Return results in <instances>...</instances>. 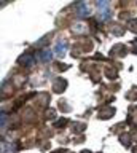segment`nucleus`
<instances>
[{"label": "nucleus", "mask_w": 137, "mask_h": 153, "mask_svg": "<svg viewBox=\"0 0 137 153\" xmlns=\"http://www.w3.org/2000/svg\"><path fill=\"white\" fill-rule=\"evenodd\" d=\"M65 53H67V43H65V40H58L54 45V54L58 57H64Z\"/></svg>", "instance_id": "1"}, {"label": "nucleus", "mask_w": 137, "mask_h": 153, "mask_svg": "<svg viewBox=\"0 0 137 153\" xmlns=\"http://www.w3.org/2000/svg\"><path fill=\"white\" fill-rule=\"evenodd\" d=\"M77 14L80 18H86V16H89L91 14V8H89V5L86 3V2H81L77 7Z\"/></svg>", "instance_id": "2"}, {"label": "nucleus", "mask_w": 137, "mask_h": 153, "mask_svg": "<svg viewBox=\"0 0 137 153\" xmlns=\"http://www.w3.org/2000/svg\"><path fill=\"white\" fill-rule=\"evenodd\" d=\"M99 11V19L101 21H108L112 18V13H110V8H104V10H97Z\"/></svg>", "instance_id": "3"}, {"label": "nucleus", "mask_w": 137, "mask_h": 153, "mask_svg": "<svg viewBox=\"0 0 137 153\" xmlns=\"http://www.w3.org/2000/svg\"><path fill=\"white\" fill-rule=\"evenodd\" d=\"M53 54H54V51H50V50H43V51H40V61H51L53 59Z\"/></svg>", "instance_id": "4"}, {"label": "nucleus", "mask_w": 137, "mask_h": 153, "mask_svg": "<svg viewBox=\"0 0 137 153\" xmlns=\"http://www.w3.org/2000/svg\"><path fill=\"white\" fill-rule=\"evenodd\" d=\"M19 62H26V65H32V64L35 62V59H34V57H32L30 54H29V56L24 54V56H22L21 59H19Z\"/></svg>", "instance_id": "5"}, {"label": "nucleus", "mask_w": 137, "mask_h": 153, "mask_svg": "<svg viewBox=\"0 0 137 153\" xmlns=\"http://www.w3.org/2000/svg\"><path fill=\"white\" fill-rule=\"evenodd\" d=\"M96 7H97V10L108 8V0H96Z\"/></svg>", "instance_id": "6"}, {"label": "nucleus", "mask_w": 137, "mask_h": 153, "mask_svg": "<svg viewBox=\"0 0 137 153\" xmlns=\"http://www.w3.org/2000/svg\"><path fill=\"white\" fill-rule=\"evenodd\" d=\"M83 26H84V24H75L73 30H75V32H84V30H86V29H84Z\"/></svg>", "instance_id": "7"}, {"label": "nucleus", "mask_w": 137, "mask_h": 153, "mask_svg": "<svg viewBox=\"0 0 137 153\" xmlns=\"http://www.w3.org/2000/svg\"><path fill=\"white\" fill-rule=\"evenodd\" d=\"M0 124H2V129H7V115H2V118H0Z\"/></svg>", "instance_id": "8"}]
</instances>
